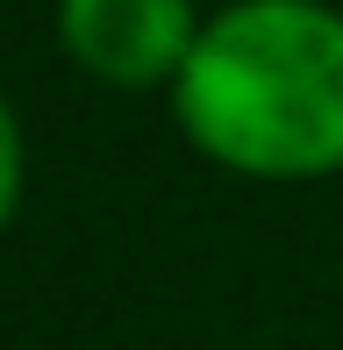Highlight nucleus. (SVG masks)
<instances>
[{"mask_svg": "<svg viewBox=\"0 0 343 350\" xmlns=\"http://www.w3.org/2000/svg\"><path fill=\"white\" fill-rule=\"evenodd\" d=\"M179 136L229 179L343 172V0H222L172 79Z\"/></svg>", "mask_w": 343, "mask_h": 350, "instance_id": "f257e3e1", "label": "nucleus"}, {"mask_svg": "<svg viewBox=\"0 0 343 350\" xmlns=\"http://www.w3.org/2000/svg\"><path fill=\"white\" fill-rule=\"evenodd\" d=\"M208 14L193 0H57V51L93 86L172 93Z\"/></svg>", "mask_w": 343, "mask_h": 350, "instance_id": "f03ea898", "label": "nucleus"}, {"mask_svg": "<svg viewBox=\"0 0 343 350\" xmlns=\"http://www.w3.org/2000/svg\"><path fill=\"white\" fill-rule=\"evenodd\" d=\"M22 193H29V136H22L14 100L0 93V236H8V221L22 215Z\"/></svg>", "mask_w": 343, "mask_h": 350, "instance_id": "7ed1b4c3", "label": "nucleus"}]
</instances>
